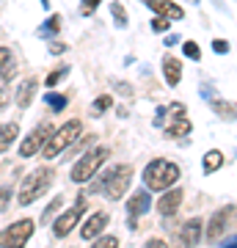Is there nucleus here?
<instances>
[{
	"mask_svg": "<svg viewBox=\"0 0 237 248\" xmlns=\"http://www.w3.org/2000/svg\"><path fill=\"white\" fill-rule=\"evenodd\" d=\"M130 179H132V166L122 163V166H116L113 171H108L102 179H97V182L91 185V193H99V190H102L111 202H119L124 196V190L130 187Z\"/></svg>",
	"mask_w": 237,
	"mask_h": 248,
	"instance_id": "obj_1",
	"label": "nucleus"
},
{
	"mask_svg": "<svg viewBox=\"0 0 237 248\" xmlns=\"http://www.w3.org/2000/svg\"><path fill=\"white\" fill-rule=\"evenodd\" d=\"M176 179H179V169L166 157L152 160L143 169V182H146L149 190H168L171 185H176Z\"/></svg>",
	"mask_w": 237,
	"mask_h": 248,
	"instance_id": "obj_2",
	"label": "nucleus"
},
{
	"mask_svg": "<svg viewBox=\"0 0 237 248\" xmlns=\"http://www.w3.org/2000/svg\"><path fill=\"white\" fill-rule=\"evenodd\" d=\"M111 157V149L108 146H97V149H91L88 155H83V157L72 166V182L75 185H83V182H88V179L94 177L99 169H102V163Z\"/></svg>",
	"mask_w": 237,
	"mask_h": 248,
	"instance_id": "obj_3",
	"label": "nucleus"
},
{
	"mask_svg": "<svg viewBox=\"0 0 237 248\" xmlns=\"http://www.w3.org/2000/svg\"><path fill=\"white\" fill-rule=\"evenodd\" d=\"M78 135H80V119H72V122L61 124V127H58V130L47 138V143H44V149H42L44 160L58 157L66 146H72V143L78 141Z\"/></svg>",
	"mask_w": 237,
	"mask_h": 248,
	"instance_id": "obj_4",
	"label": "nucleus"
},
{
	"mask_svg": "<svg viewBox=\"0 0 237 248\" xmlns=\"http://www.w3.org/2000/svg\"><path fill=\"white\" fill-rule=\"evenodd\" d=\"M50 182H53V169H47V166H42V169H36V171H31L25 177V182L19 185V204L22 207H28V204H33L39 196L50 187Z\"/></svg>",
	"mask_w": 237,
	"mask_h": 248,
	"instance_id": "obj_5",
	"label": "nucleus"
},
{
	"mask_svg": "<svg viewBox=\"0 0 237 248\" xmlns=\"http://www.w3.org/2000/svg\"><path fill=\"white\" fill-rule=\"evenodd\" d=\"M235 223H237V207H235V204H226V207L215 210L212 218H210V223H207V240H210V243L221 240L223 234L232 232Z\"/></svg>",
	"mask_w": 237,
	"mask_h": 248,
	"instance_id": "obj_6",
	"label": "nucleus"
},
{
	"mask_svg": "<svg viewBox=\"0 0 237 248\" xmlns=\"http://www.w3.org/2000/svg\"><path fill=\"white\" fill-rule=\"evenodd\" d=\"M33 226L36 223L31 218L11 223L9 229L0 232V248H25V243L33 237Z\"/></svg>",
	"mask_w": 237,
	"mask_h": 248,
	"instance_id": "obj_7",
	"label": "nucleus"
},
{
	"mask_svg": "<svg viewBox=\"0 0 237 248\" xmlns=\"http://www.w3.org/2000/svg\"><path fill=\"white\" fill-rule=\"evenodd\" d=\"M83 210H86V196H78V202H75V207L72 210H66V213L58 218V221L53 223V234L55 237H66L75 226H78L80 215H83Z\"/></svg>",
	"mask_w": 237,
	"mask_h": 248,
	"instance_id": "obj_8",
	"label": "nucleus"
},
{
	"mask_svg": "<svg viewBox=\"0 0 237 248\" xmlns=\"http://www.w3.org/2000/svg\"><path fill=\"white\" fill-rule=\"evenodd\" d=\"M50 124L44 122V124H39L31 135H25V141L19 143V157H33L39 149H44V143H47V138H50Z\"/></svg>",
	"mask_w": 237,
	"mask_h": 248,
	"instance_id": "obj_9",
	"label": "nucleus"
},
{
	"mask_svg": "<svg viewBox=\"0 0 237 248\" xmlns=\"http://www.w3.org/2000/svg\"><path fill=\"white\" fill-rule=\"evenodd\" d=\"M171 110H174V119H168L166 124H163V130H166L168 138H185V135H190V122L185 119V105H179V102H174L171 105Z\"/></svg>",
	"mask_w": 237,
	"mask_h": 248,
	"instance_id": "obj_10",
	"label": "nucleus"
},
{
	"mask_svg": "<svg viewBox=\"0 0 237 248\" xmlns=\"http://www.w3.org/2000/svg\"><path fill=\"white\" fill-rule=\"evenodd\" d=\"M202 218H190V221H185V226L179 229L176 234V243L174 248H193L199 240H202Z\"/></svg>",
	"mask_w": 237,
	"mask_h": 248,
	"instance_id": "obj_11",
	"label": "nucleus"
},
{
	"mask_svg": "<svg viewBox=\"0 0 237 248\" xmlns=\"http://www.w3.org/2000/svg\"><path fill=\"white\" fill-rule=\"evenodd\" d=\"M179 204H182V190L179 187H168L166 193L160 196V202H158V213L160 215H174L176 210H179Z\"/></svg>",
	"mask_w": 237,
	"mask_h": 248,
	"instance_id": "obj_12",
	"label": "nucleus"
},
{
	"mask_svg": "<svg viewBox=\"0 0 237 248\" xmlns=\"http://www.w3.org/2000/svg\"><path fill=\"white\" fill-rule=\"evenodd\" d=\"M105 226H108V213H94L86 223H83V229H80V237H83V240L99 237Z\"/></svg>",
	"mask_w": 237,
	"mask_h": 248,
	"instance_id": "obj_13",
	"label": "nucleus"
},
{
	"mask_svg": "<svg viewBox=\"0 0 237 248\" xmlns=\"http://www.w3.org/2000/svg\"><path fill=\"white\" fill-rule=\"evenodd\" d=\"M152 207V199L146 190H135V193L130 196V202H127V213H130V218H138V215L149 213Z\"/></svg>",
	"mask_w": 237,
	"mask_h": 248,
	"instance_id": "obj_14",
	"label": "nucleus"
},
{
	"mask_svg": "<svg viewBox=\"0 0 237 248\" xmlns=\"http://www.w3.org/2000/svg\"><path fill=\"white\" fill-rule=\"evenodd\" d=\"M163 75H166V83L171 89L179 86V80H182V63H179V58L166 55V58H163Z\"/></svg>",
	"mask_w": 237,
	"mask_h": 248,
	"instance_id": "obj_15",
	"label": "nucleus"
},
{
	"mask_svg": "<svg viewBox=\"0 0 237 248\" xmlns=\"http://www.w3.org/2000/svg\"><path fill=\"white\" fill-rule=\"evenodd\" d=\"M36 86H39V80H36V78H25V83H22V86H19V91H17V105L19 108H28L31 102H33Z\"/></svg>",
	"mask_w": 237,
	"mask_h": 248,
	"instance_id": "obj_16",
	"label": "nucleus"
},
{
	"mask_svg": "<svg viewBox=\"0 0 237 248\" xmlns=\"http://www.w3.org/2000/svg\"><path fill=\"white\" fill-rule=\"evenodd\" d=\"M155 11H158V17H166V19H185V11L176 3H171V0H160L155 6Z\"/></svg>",
	"mask_w": 237,
	"mask_h": 248,
	"instance_id": "obj_17",
	"label": "nucleus"
},
{
	"mask_svg": "<svg viewBox=\"0 0 237 248\" xmlns=\"http://www.w3.org/2000/svg\"><path fill=\"white\" fill-rule=\"evenodd\" d=\"M17 135H19V127L14 122H9V124H3L0 127V152H6L11 146V143L17 141Z\"/></svg>",
	"mask_w": 237,
	"mask_h": 248,
	"instance_id": "obj_18",
	"label": "nucleus"
},
{
	"mask_svg": "<svg viewBox=\"0 0 237 248\" xmlns=\"http://www.w3.org/2000/svg\"><path fill=\"white\" fill-rule=\"evenodd\" d=\"M210 105H212L215 113L223 116V119H229V122H235V119H237V102H226V99L221 102V99H212Z\"/></svg>",
	"mask_w": 237,
	"mask_h": 248,
	"instance_id": "obj_19",
	"label": "nucleus"
},
{
	"mask_svg": "<svg viewBox=\"0 0 237 248\" xmlns=\"http://www.w3.org/2000/svg\"><path fill=\"white\" fill-rule=\"evenodd\" d=\"M221 166H223V152L210 149L207 155H204V174H215Z\"/></svg>",
	"mask_w": 237,
	"mask_h": 248,
	"instance_id": "obj_20",
	"label": "nucleus"
},
{
	"mask_svg": "<svg viewBox=\"0 0 237 248\" xmlns=\"http://www.w3.org/2000/svg\"><path fill=\"white\" fill-rule=\"evenodd\" d=\"M44 102H47V105L53 108L55 113H58V110H63V108H66V102H69V97H66V94H58V91H50V94L44 97Z\"/></svg>",
	"mask_w": 237,
	"mask_h": 248,
	"instance_id": "obj_21",
	"label": "nucleus"
},
{
	"mask_svg": "<svg viewBox=\"0 0 237 248\" xmlns=\"http://www.w3.org/2000/svg\"><path fill=\"white\" fill-rule=\"evenodd\" d=\"M58 31H61V17H58V14H53V17L42 25V36H55Z\"/></svg>",
	"mask_w": 237,
	"mask_h": 248,
	"instance_id": "obj_22",
	"label": "nucleus"
},
{
	"mask_svg": "<svg viewBox=\"0 0 237 248\" xmlns=\"http://www.w3.org/2000/svg\"><path fill=\"white\" fill-rule=\"evenodd\" d=\"M66 75H69V66H58L55 72H50V75L44 78V83H47V89H50V86H55V83H61V80L66 78Z\"/></svg>",
	"mask_w": 237,
	"mask_h": 248,
	"instance_id": "obj_23",
	"label": "nucleus"
},
{
	"mask_svg": "<svg viewBox=\"0 0 237 248\" xmlns=\"http://www.w3.org/2000/svg\"><path fill=\"white\" fill-rule=\"evenodd\" d=\"M111 11H113V19H116V25L119 28H127V14H124V6L116 0L113 6H111Z\"/></svg>",
	"mask_w": 237,
	"mask_h": 248,
	"instance_id": "obj_24",
	"label": "nucleus"
},
{
	"mask_svg": "<svg viewBox=\"0 0 237 248\" xmlns=\"http://www.w3.org/2000/svg\"><path fill=\"white\" fill-rule=\"evenodd\" d=\"M182 53L188 55L190 61H199V58H202V50H199V45H196V42H185V45H182Z\"/></svg>",
	"mask_w": 237,
	"mask_h": 248,
	"instance_id": "obj_25",
	"label": "nucleus"
},
{
	"mask_svg": "<svg viewBox=\"0 0 237 248\" xmlns=\"http://www.w3.org/2000/svg\"><path fill=\"white\" fill-rule=\"evenodd\" d=\"M111 105H113V97H97L91 108H94V113H105Z\"/></svg>",
	"mask_w": 237,
	"mask_h": 248,
	"instance_id": "obj_26",
	"label": "nucleus"
},
{
	"mask_svg": "<svg viewBox=\"0 0 237 248\" xmlns=\"http://www.w3.org/2000/svg\"><path fill=\"white\" fill-rule=\"evenodd\" d=\"M91 248H119V240H116L113 234H105V237H99Z\"/></svg>",
	"mask_w": 237,
	"mask_h": 248,
	"instance_id": "obj_27",
	"label": "nucleus"
},
{
	"mask_svg": "<svg viewBox=\"0 0 237 248\" xmlns=\"http://www.w3.org/2000/svg\"><path fill=\"white\" fill-rule=\"evenodd\" d=\"M61 204H63V199H61V196H58V199H53V204H50V207H47V210H44L42 221H44V223L50 221V218H53V215L58 213V207H61Z\"/></svg>",
	"mask_w": 237,
	"mask_h": 248,
	"instance_id": "obj_28",
	"label": "nucleus"
},
{
	"mask_svg": "<svg viewBox=\"0 0 237 248\" xmlns=\"http://www.w3.org/2000/svg\"><path fill=\"white\" fill-rule=\"evenodd\" d=\"M9 199H11V187L3 185V187H0V213H3V210H9Z\"/></svg>",
	"mask_w": 237,
	"mask_h": 248,
	"instance_id": "obj_29",
	"label": "nucleus"
},
{
	"mask_svg": "<svg viewBox=\"0 0 237 248\" xmlns=\"http://www.w3.org/2000/svg\"><path fill=\"white\" fill-rule=\"evenodd\" d=\"M152 31H155V33H163V31H168V19H166V17H155V19H152Z\"/></svg>",
	"mask_w": 237,
	"mask_h": 248,
	"instance_id": "obj_30",
	"label": "nucleus"
},
{
	"mask_svg": "<svg viewBox=\"0 0 237 248\" xmlns=\"http://www.w3.org/2000/svg\"><path fill=\"white\" fill-rule=\"evenodd\" d=\"M99 3H102V0H83V3H80V11H83V14L88 17V14H91V11L99 6Z\"/></svg>",
	"mask_w": 237,
	"mask_h": 248,
	"instance_id": "obj_31",
	"label": "nucleus"
},
{
	"mask_svg": "<svg viewBox=\"0 0 237 248\" xmlns=\"http://www.w3.org/2000/svg\"><path fill=\"white\" fill-rule=\"evenodd\" d=\"M11 78H14V66H9L6 72H0V94L6 91V83H9Z\"/></svg>",
	"mask_w": 237,
	"mask_h": 248,
	"instance_id": "obj_32",
	"label": "nucleus"
},
{
	"mask_svg": "<svg viewBox=\"0 0 237 248\" xmlns=\"http://www.w3.org/2000/svg\"><path fill=\"white\" fill-rule=\"evenodd\" d=\"M212 50H215L218 55H226V53H229V42H223V39H215V42H212Z\"/></svg>",
	"mask_w": 237,
	"mask_h": 248,
	"instance_id": "obj_33",
	"label": "nucleus"
},
{
	"mask_svg": "<svg viewBox=\"0 0 237 248\" xmlns=\"http://www.w3.org/2000/svg\"><path fill=\"white\" fill-rule=\"evenodd\" d=\"M9 61H11V53L6 50V47H0V72L9 66Z\"/></svg>",
	"mask_w": 237,
	"mask_h": 248,
	"instance_id": "obj_34",
	"label": "nucleus"
},
{
	"mask_svg": "<svg viewBox=\"0 0 237 248\" xmlns=\"http://www.w3.org/2000/svg\"><path fill=\"white\" fill-rule=\"evenodd\" d=\"M143 248H168V246H166V240L152 237V240H146V243H143Z\"/></svg>",
	"mask_w": 237,
	"mask_h": 248,
	"instance_id": "obj_35",
	"label": "nucleus"
},
{
	"mask_svg": "<svg viewBox=\"0 0 237 248\" xmlns=\"http://www.w3.org/2000/svg\"><path fill=\"white\" fill-rule=\"evenodd\" d=\"M50 53H53V55L66 53V45H61V42H55V45H50Z\"/></svg>",
	"mask_w": 237,
	"mask_h": 248,
	"instance_id": "obj_36",
	"label": "nucleus"
},
{
	"mask_svg": "<svg viewBox=\"0 0 237 248\" xmlns=\"http://www.w3.org/2000/svg\"><path fill=\"white\" fill-rule=\"evenodd\" d=\"M113 89H116V91H122V94H132V89L127 86V83H116Z\"/></svg>",
	"mask_w": 237,
	"mask_h": 248,
	"instance_id": "obj_37",
	"label": "nucleus"
},
{
	"mask_svg": "<svg viewBox=\"0 0 237 248\" xmlns=\"http://www.w3.org/2000/svg\"><path fill=\"white\" fill-rule=\"evenodd\" d=\"M6 102H9V99H6V91H3V94H0V110L6 108Z\"/></svg>",
	"mask_w": 237,
	"mask_h": 248,
	"instance_id": "obj_38",
	"label": "nucleus"
},
{
	"mask_svg": "<svg viewBox=\"0 0 237 248\" xmlns=\"http://www.w3.org/2000/svg\"><path fill=\"white\" fill-rule=\"evenodd\" d=\"M143 3H146V6H149V9H155V6H158L160 0H143Z\"/></svg>",
	"mask_w": 237,
	"mask_h": 248,
	"instance_id": "obj_39",
	"label": "nucleus"
},
{
	"mask_svg": "<svg viewBox=\"0 0 237 248\" xmlns=\"http://www.w3.org/2000/svg\"><path fill=\"white\" fill-rule=\"evenodd\" d=\"M226 248H237V240H235V243H229V246Z\"/></svg>",
	"mask_w": 237,
	"mask_h": 248,
	"instance_id": "obj_40",
	"label": "nucleus"
},
{
	"mask_svg": "<svg viewBox=\"0 0 237 248\" xmlns=\"http://www.w3.org/2000/svg\"><path fill=\"white\" fill-rule=\"evenodd\" d=\"M193 3H196V0H193Z\"/></svg>",
	"mask_w": 237,
	"mask_h": 248,
	"instance_id": "obj_41",
	"label": "nucleus"
}]
</instances>
